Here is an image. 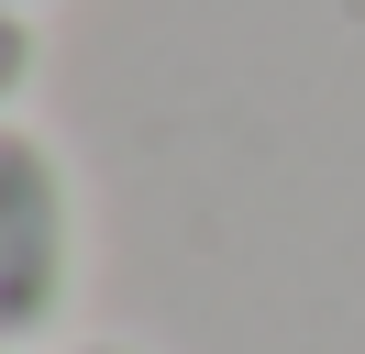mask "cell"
<instances>
[{
  "instance_id": "cell-1",
  "label": "cell",
  "mask_w": 365,
  "mask_h": 354,
  "mask_svg": "<svg viewBox=\"0 0 365 354\" xmlns=\"http://www.w3.org/2000/svg\"><path fill=\"white\" fill-rule=\"evenodd\" d=\"M78 288V188L34 122H0V343L23 354L67 321Z\"/></svg>"
},
{
  "instance_id": "cell-2",
  "label": "cell",
  "mask_w": 365,
  "mask_h": 354,
  "mask_svg": "<svg viewBox=\"0 0 365 354\" xmlns=\"http://www.w3.org/2000/svg\"><path fill=\"white\" fill-rule=\"evenodd\" d=\"M34 88V22L23 11H0V122H11V100Z\"/></svg>"
},
{
  "instance_id": "cell-3",
  "label": "cell",
  "mask_w": 365,
  "mask_h": 354,
  "mask_svg": "<svg viewBox=\"0 0 365 354\" xmlns=\"http://www.w3.org/2000/svg\"><path fill=\"white\" fill-rule=\"evenodd\" d=\"M67 354H133V343H67Z\"/></svg>"
},
{
  "instance_id": "cell-4",
  "label": "cell",
  "mask_w": 365,
  "mask_h": 354,
  "mask_svg": "<svg viewBox=\"0 0 365 354\" xmlns=\"http://www.w3.org/2000/svg\"><path fill=\"white\" fill-rule=\"evenodd\" d=\"M0 11H34V0H0Z\"/></svg>"
},
{
  "instance_id": "cell-5",
  "label": "cell",
  "mask_w": 365,
  "mask_h": 354,
  "mask_svg": "<svg viewBox=\"0 0 365 354\" xmlns=\"http://www.w3.org/2000/svg\"><path fill=\"white\" fill-rule=\"evenodd\" d=\"M0 354H11V343H0Z\"/></svg>"
}]
</instances>
